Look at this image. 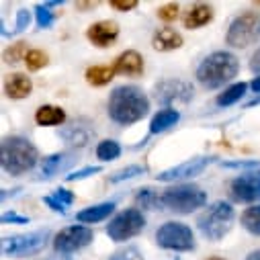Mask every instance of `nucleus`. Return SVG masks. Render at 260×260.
Returning <instances> with one entry per match:
<instances>
[{"label": "nucleus", "instance_id": "obj_15", "mask_svg": "<svg viewBox=\"0 0 260 260\" xmlns=\"http://www.w3.org/2000/svg\"><path fill=\"white\" fill-rule=\"evenodd\" d=\"M59 136L66 140L68 144L82 148V146H86V144L92 140L94 129H92V125H90L86 119H80V121H72L66 129H61Z\"/></svg>", "mask_w": 260, "mask_h": 260}, {"label": "nucleus", "instance_id": "obj_1", "mask_svg": "<svg viewBox=\"0 0 260 260\" xmlns=\"http://www.w3.org/2000/svg\"><path fill=\"white\" fill-rule=\"evenodd\" d=\"M148 111H150L148 94L134 84L117 86L109 96V117L119 125L138 123L148 115Z\"/></svg>", "mask_w": 260, "mask_h": 260}, {"label": "nucleus", "instance_id": "obj_44", "mask_svg": "<svg viewBox=\"0 0 260 260\" xmlns=\"http://www.w3.org/2000/svg\"><path fill=\"white\" fill-rule=\"evenodd\" d=\"M250 88H252V90H254L256 94H260V76L252 80V84H250Z\"/></svg>", "mask_w": 260, "mask_h": 260}, {"label": "nucleus", "instance_id": "obj_45", "mask_svg": "<svg viewBox=\"0 0 260 260\" xmlns=\"http://www.w3.org/2000/svg\"><path fill=\"white\" fill-rule=\"evenodd\" d=\"M246 260H260V250H254V252H250V254L246 256Z\"/></svg>", "mask_w": 260, "mask_h": 260}, {"label": "nucleus", "instance_id": "obj_16", "mask_svg": "<svg viewBox=\"0 0 260 260\" xmlns=\"http://www.w3.org/2000/svg\"><path fill=\"white\" fill-rule=\"evenodd\" d=\"M113 70H115V74H123V76H142L144 74V57L134 49L123 51L115 59Z\"/></svg>", "mask_w": 260, "mask_h": 260}, {"label": "nucleus", "instance_id": "obj_47", "mask_svg": "<svg viewBox=\"0 0 260 260\" xmlns=\"http://www.w3.org/2000/svg\"><path fill=\"white\" fill-rule=\"evenodd\" d=\"M211 260H221V258H211Z\"/></svg>", "mask_w": 260, "mask_h": 260}, {"label": "nucleus", "instance_id": "obj_26", "mask_svg": "<svg viewBox=\"0 0 260 260\" xmlns=\"http://www.w3.org/2000/svg\"><path fill=\"white\" fill-rule=\"evenodd\" d=\"M242 225H244L250 234L260 236V203L248 207V209L242 213Z\"/></svg>", "mask_w": 260, "mask_h": 260}, {"label": "nucleus", "instance_id": "obj_10", "mask_svg": "<svg viewBox=\"0 0 260 260\" xmlns=\"http://www.w3.org/2000/svg\"><path fill=\"white\" fill-rule=\"evenodd\" d=\"M92 242V230L84 225H70L61 230L53 238V248L59 254H72L76 250H82Z\"/></svg>", "mask_w": 260, "mask_h": 260}, {"label": "nucleus", "instance_id": "obj_43", "mask_svg": "<svg viewBox=\"0 0 260 260\" xmlns=\"http://www.w3.org/2000/svg\"><path fill=\"white\" fill-rule=\"evenodd\" d=\"M94 7H96V3H78L76 5L78 11H86V9H94Z\"/></svg>", "mask_w": 260, "mask_h": 260}, {"label": "nucleus", "instance_id": "obj_2", "mask_svg": "<svg viewBox=\"0 0 260 260\" xmlns=\"http://www.w3.org/2000/svg\"><path fill=\"white\" fill-rule=\"evenodd\" d=\"M240 70L238 57L230 51H213L209 53L197 68V80L203 88L215 90L223 84L232 82Z\"/></svg>", "mask_w": 260, "mask_h": 260}, {"label": "nucleus", "instance_id": "obj_31", "mask_svg": "<svg viewBox=\"0 0 260 260\" xmlns=\"http://www.w3.org/2000/svg\"><path fill=\"white\" fill-rule=\"evenodd\" d=\"M35 19H37V27L39 29H49L53 25V13L45 5H37L35 7Z\"/></svg>", "mask_w": 260, "mask_h": 260}, {"label": "nucleus", "instance_id": "obj_41", "mask_svg": "<svg viewBox=\"0 0 260 260\" xmlns=\"http://www.w3.org/2000/svg\"><path fill=\"white\" fill-rule=\"evenodd\" d=\"M221 166H225V168H260V164L256 160H252V162H223Z\"/></svg>", "mask_w": 260, "mask_h": 260}, {"label": "nucleus", "instance_id": "obj_19", "mask_svg": "<svg viewBox=\"0 0 260 260\" xmlns=\"http://www.w3.org/2000/svg\"><path fill=\"white\" fill-rule=\"evenodd\" d=\"M211 19H213V9L207 5H197L184 15V27L199 29V27H205L207 23H211Z\"/></svg>", "mask_w": 260, "mask_h": 260}, {"label": "nucleus", "instance_id": "obj_24", "mask_svg": "<svg viewBox=\"0 0 260 260\" xmlns=\"http://www.w3.org/2000/svg\"><path fill=\"white\" fill-rule=\"evenodd\" d=\"M115 70L113 66H90L86 70V82L92 86H105L113 80Z\"/></svg>", "mask_w": 260, "mask_h": 260}, {"label": "nucleus", "instance_id": "obj_42", "mask_svg": "<svg viewBox=\"0 0 260 260\" xmlns=\"http://www.w3.org/2000/svg\"><path fill=\"white\" fill-rule=\"evenodd\" d=\"M250 70H252L254 74H260V49L254 51V55L250 57Z\"/></svg>", "mask_w": 260, "mask_h": 260}, {"label": "nucleus", "instance_id": "obj_33", "mask_svg": "<svg viewBox=\"0 0 260 260\" xmlns=\"http://www.w3.org/2000/svg\"><path fill=\"white\" fill-rule=\"evenodd\" d=\"M140 174H144V166H136V164H132V166H127V168L115 172L109 180H111V182H123V180H127V178H134V176H140Z\"/></svg>", "mask_w": 260, "mask_h": 260}, {"label": "nucleus", "instance_id": "obj_8", "mask_svg": "<svg viewBox=\"0 0 260 260\" xmlns=\"http://www.w3.org/2000/svg\"><path fill=\"white\" fill-rule=\"evenodd\" d=\"M156 244L166 250L190 252L194 250V236L188 225L178 223V221H168L160 225V230L156 232Z\"/></svg>", "mask_w": 260, "mask_h": 260}, {"label": "nucleus", "instance_id": "obj_27", "mask_svg": "<svg viewBox=\"0 0 260 260\" xmlns=\"http://www.w3.org/2000/svg\"><path fill=\"white\" fill-rule=\"evenodd\" d=\"M96 156L103 162H111V160H115V158L121 156V146L115 140H103L96 146Z\"/></svg>", "mask_w": 260, "mask_h": 260}, {"label": "nucleus", "instance_id": "obj_6", "mask_svg": "<svg viewBox=\"0 0 260 260\" xmlns=\"http://www.w3.org/2000/svg\"><path fill=\"white\" fill-rule=\"evenodd\" d=\"M258 39H260V13L244 11L230 23V29L225 35L228 45L244 49L248 45H254Z\"/></svg>", "mask_w": 260, "mask_h": 260}, {"label": "nucleus", "instance_id": "obj_46", "mask_svg": "<svg viewBox=\"0 0 260 260\" xmlns=\"http://www.w3.org/2000/svg\"><path fill=\"white\" fill-rule=\"evenodd\" d=\"M254 105H260V96H256L254 101H250V103H248V107H254Z\"/></svg>", "mask_w": 260, "mask_h": 260}, {"label": "nucleus", "instance_id": "obj_30", "mask_svg": "<svg viewBox=\"0 0 260 260\" xmlns=\"http://www.w3.org/2000/svg\"><path fill=\"white\" fill-rule=\"evenodd\" d=\"M27 53H29L27 43H25V41H19V43H15L13 47H9V49L5 51V61H7V63H17V61H21V57H25Z\"/></svg>", "mask_w": 260, "mask_h": 260}, {"label": "nucleus", "instance_id": "obj_18", "mask_svg": "<svg viewBox=\"0 0 260 260\" xmlns=\"http://www.w3.org/2000/svg\"><path fill=\"white\" fill-rule=\"evenodd\" d=\"M152 45H154V49H158V51H172V49H178V47L182 45V37H180V33H176L174 29L164 27V29H160V31L154 33Z\"/></svg>", "mask_w": 260, "mask_h": 260}, {"label": "nucleus", "instance_id": "obj_14", "mask_svg": "<svg viewBox=\"0 0 260 260\" xmlns=\"http://www.w3.org/2000/svg\"><path fill=\"white\" fill-rule=\"evenodd\" d=\"M86 37L96 47H107L119 37V25L115 21H99V23L88 27Z\"/></svg>", "mask_w": 260, "mask_h": 260}, {"label": "nucleus", "instance_id": "obj_21", "mask_svg": "<svg viewBox=\"0 0 260 260\" xmlns=\"http://www.w3.org/2000/svg\"><path fill=\"white\" fill-rule=\"evenodd\" d=\"M68 158H70L68 154H51V156H47V158L43 160L39 172H37V180H47V178H51L53 174H57L61 168H66Z\"/></svg>", "mask_w": 260, "mask_h": 260}, {"label": "nucleus", "instance_id": "obj_20", "mask_svg": "<svg viewBox=\"0 0 260 260\" xmlns=\"http://www.w3.org/2000/svg\"><path fill=\"white\" fill-rule=\"evenodd\" d=\"M115 211V203H101V205H92V207H86L82 211L76 213V219L82 221V223H96V221H103L107 219L111 213Z\"/></svg>", "mask_w": 260, "mask_h": 260}, {"label": "nucleus", "instance_id": "obj_37", "mask_svg": "<svg viewBox=\"0 0 260 260\" xmlns=\"http://www.w3.org/2000/svg\"><path fill=\"white\" fill-rule=\"evenodd\" d=\"M29 23H31V13H29L27 9H21V11L17 13V25H15V31H17V33L25 31V29L29 27Z\"/></svg>", "mask_w": 260, "mask_h": 260}, {"label": "nucleus", "instance_id": "obj_32", "mask_svg": "<svg viewBox=\"0 0 260 260\" xmlns=\"http://www.w3.org/2000/svg\"><path fill=\"white\" fill-rule=\"evenodd\" d=\"M109 260H144V256L136 246H125V248H119L117 252H113Z\"/></svg>", "mask_w": 260, "mask_h": 260}, {"label": "nucleus", "instance_id": "obj_38", "mask_svg": "<svg viewBox=\"0 0 260 260\" xmlns=\"http://www.w3.org/2000/svg\"><path fill=\"white\" fill-rule=\"evenodd\" d=\"M111 7L117 9V11L127 13V11H132V9L138 7V0H111Z\"/></svg>", "mask_w": 260, "mask_h": 260}, {"label": "nucleus", "instance_id": "obj_22", "mask_svg": "<svg viewBox=\"0 0 260 260\" xmlns=\"http://www.w3.org/2000/svg\"><path fill=\"white\" fill-rule=\"evenodd\" d=\"M35 121L37 125H61L63 121H66V113H63V109L59 107H53V105H43L37 109L35 113Z\"/></svg>", "mask_w": 260, "mask_h": 260}, {"label": "nucleus", "instance_id": "obj_28", "mask_svg": "<svg viewBox=\"0 0 260 260\" xmlns=\"http://www.w3.org/2000/svg\"><path fill=\"white\" fill-rule=\"evenodd\" d=\"M136 201H138V205L144 207V209H154V207H160V205H162L160 194H158L154 188H140L138 194H136Z\"/></svg>", "mask_w": 260, "mask_h": 260}, {"label": "nucleus", "instance_id": "obj_40", "mask_svg": "<svg viewBox=\"0 0 260 260\" xmlns=\"http://www.w3.org/2000/svg\"><path fill=\"white\" fill-rule=\"evenodd\" d=\"M43 203H45L47 207H51V209H53L55 213H61V215L66 213V207H63V205H61L59 201H55V199L51 197V194H49V197H43Z\"/></svg>", "mask_w": 260, "mask_h": 260}, {"label": "nucleus", "instance_id": "obj_12", "mask_svg": "<svg viewBox=\"0 0 260 260\" xmlns=\"http://www.w3.org/2000/svg\"><path fill=\"white\" fill-rule=\"evenodd\" d=\"M230 194L238 203H256L260 201V170L242 174L232 180Z\"/></svg>", "mask_w": 260, "mask_h": 260}, {"label": "nucleus", "instance_id": "obj_17", "mask_svg": "<svg viewBox=\"0 0 260 260\" xmlns=\"http://www.w3.org/2000/svg\"><path fill=\"white\" fill-rule=\"evenodd\" d=\"M33 84H31V78H27L25 74L17 72V74H11L5 82V92L9 99H15V101H21L25 96H29Z\"/></svg>", "mask_w": 260, "mask_h": 260}, {"label": "nucleus", "instance_id": "obj_5", "mask_svg": "<svg viewBox=\"0 0 260 260\" xmlns=\"http://www.w3.org/2000/svg\"><path fill=\"white\" fill-rule=\"evenodd\" d=\"M232 221H234V207L225 201H217L199 215L197 225L207 240L217 242L232 230Z\"/></svg>", "mask_w": 260, "mask_h": 260}, {"label": "nucleus", "instance_id": "obj_36", "mask_svg": "<svg viewBox=\"0 0 260 260\" xmlns=\"http://www.w3.org/2000/svg\"><path fill=\"white\" fill-rule=\"evenodd\" d=\"M51 197L55 199V201H59L63 207H68V205H72L74 203V194L70 192V190H66V188H57Z\"/></svg>", "mask_w": 260, "mask_h": 260}, {"label": "nucleus", "instance_id": "obj_29", "mask_svg": "<svg viewBox=\"0 0 260 260\" xmlns=\"http://www.w3.org/2000/svg\"><path fill=\"white\" fill-rule=\"evenodd\" d=\"M25 63L31 72H37L47 66V53L41 49H29V53L25 55Z\"/></svg>", "mask_w": 260, "mask_h": 260}, {"label": "nucleus", "instance_id": "obj_9", "mask_svg": "<svg viewBox=\"0 0 260 260\" xmlns=\"http://www.w3.org/2000/svg\"><path fill=\"white\" fill-rule=\"evenodd\" d=\"M49 238L47 230L39 232H29V234H17V236H7L3 238V254L5 256H29L37 254L39 250L45 248V242Z\"/></svg>", "mask_w": 260, "mask_h": 260}, {"label": "nucleus", "instance_id": "obj_3", "mask_svg": "<svg viewBox=\"0 0 260 260\" xmlns=\"http://www.w3.org/2000/svg\"><path fill=\"white\" fill-rule=\"evenodd\" d=\"M37 160H39L37 148L21 136H9L0 144V164L11 176L29 172L37 164Z\"/></svg>", "mask_w": 260, "mask_h": 260}, {"label": "nucleus", "instance_id": "obj_11", "mask_svg": "<svg viewBox=\"0 0 260 260\" xmlns=\"http://www.w3.org/2000/svg\"><path fill=\"white\" fill-rule=\"evenodd\" d=\"M194 90L192 84L184 82V80H176V78H168L162 80L154 86V99L162 105H170V103H188L192 101Z\"/></svg>", "mask_w": 260, "mask_h": 260}, {"label": "nucleus", "instance_id": "obj_39", "mask_svg": "<svg viewBox=\"0 0 260 260\" xmlns=\"http://www.w3.org/2000/svg\"><path fill=\"white\" fill-rule=\"evenodd\" d=\"M3 223H29V217L25 215H17V213H5L3 215Z\"/></svg>", "mask_w": 260, "mask_h": 260}, {"label": "nucleus", "instance_id": "obj_23", "mask_svg": "<svg viewBox=\"0 0 260 260\" xmlns=\"http://www.w3.org/2000/svg\"><path fill=\"white\" fill-rule=\"evenodd\" d=\"M180 119V113L174 111V109H164V111H158L150 123V134H162L166 132L168 127L176 125Z\"/></svg>", "mask_w": 260, "mask_h": 260}, {"label": "nucleus", "instance_id": "obj_13", "mask_svg": "<svg viewBox=\"0 0 260 260\" xmlns=\"http://www.w3.org/2000/svg\"><path fill=\"white\" fill-rule=\"evenodd\" d=\"M209 162H211V158H207V156L192 158V160H186V162H182V164H178V166H172V168H168V170L160 172L156 178H158L160 182H172V180L192 178V176L201 174V172L209 166Z\"/></svg>", "mask_w": 260, "mask_h": 260}, {"label": "nucleus", "instance_id": "obj_25", "mask_svg": "<svg viewBox=\"0 0 260 260\" xmlns=\"http://www.w3.org/2000/svg\"><path fill=\"white\" fill-rule=\"evenodd\" d=\"M246 84L244 82H238V84H232V86H228L219 96H217V105L219 107H230V105H234V103H238L244 94H246Z\"/></svg>", "mask_w": 260, "mask_h": 260}, {"label": "nucleus", "instance_id": "obj_34", "mask_svg": "<svg viewBox=\"0 0 260 260\" xmlns=\"http://www.w3.org/2000/svg\"><path fill=\"white\" fill-rule=\"evenodd\" d=\"M158 17H160L162 21H166V23H172V21H176V17H178V5L170 3V5H164V7H160V9H158Z\"/></svg>", "mask_w": 260, "mask_h": 260}, {"label": "nucleus", "instance_id": "obj_35", "mask_svg": "<svg viewBox=\"0 0 260 260\" xmlns=\"http://www.w3.org/2000/svg\"><path fill=\"white\" fill-rule=\"evenodd\" d=\"M101 172V166H86V168H80V170H76V172H70L68 176H66V180H82V178H86V176H94V174H99Z\"/></svg>", "mask_w": 260, "mask_h": 260}, {"label": "nucleus", "instance_id": "obj_7", "mask_svg": "<svg viewBox=\"0 0 260 260\" xmlns=\"http://www.w3.org/2000/svg\"><path fill=\"white\" fill-rule=\"evenodd\" d=\"M144 225H146V217L140 209H125L109 221L107 236L113 242H125L129 238H136L138 234H142Z\"/></svg>", "mask_w": 260, "mask_h": 260}, {"label": "nucleus", "instance_id": "obj_4", "mask_svg": "<svg viewBox=\"0 0 260 260\" xmlns=\"http://www.w3.org/2000/svg\"><path fill=\"white\" fill-rule=\"evenodd\" d=\"M160 199H162V207H166L168 211L186 215L203 207L207 203V194L203 188L194 184H174L160 194Z\"/></svg>", "mask_w": 260, "mask_h": 260}]
</instances>
